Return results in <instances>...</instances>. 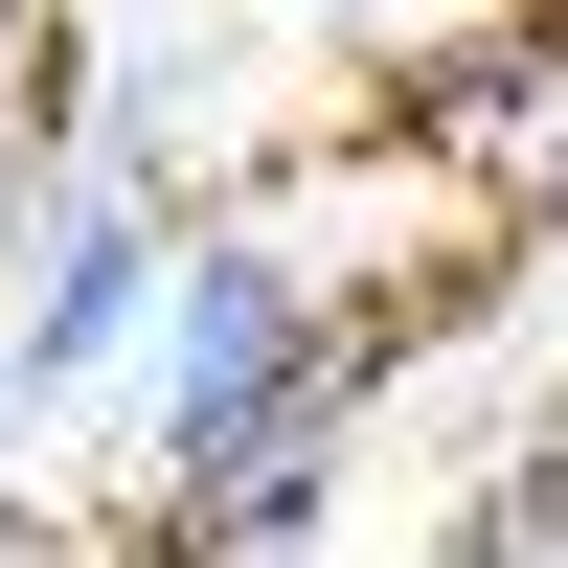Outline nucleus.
<instances>
[{
  "label": "nucleus",
  "instance_id": "5",
  "mask_svg": "<svg viewBox=\"0 0 568 568\" xmlns=\"http://www.w3.org/2000/svg\"><path fill=\"white\" fill-rule=\"evenodd\" d=\"M23 45H45V0H0V69H23Z\"/></svg>",
  "mask_w": 568,
  "mask_h": 568
},
{
  "label": "nucleus",
  "instance_id": "4",
  "mask_svg": "<svg viewBox=\"0 0 568 568\" xmlns=\"http://www.w3.org/2000/svg\"><path fill=\"white\" fill-rule=\"evenodd\" d=\"M23 205H45V114H23V69H0V251H23Z\"/></svg>",
  "mask_w": 568,
  "mask_h": 568
},
{
  "label": "nucleus",
  "instance_id": "3",
  "mask_svg": "<svg viewBox=\"0 0 568 568\" xmlns=\"http://www.w3.org/2000/svg\"><path fill=\"white\" fill-rule=\"evenodd\" d=\"M409 136H433L478 205H568V0H524V23H478V45H433Z\"/></svg>",
  "mask_w": 568,
  "mask_h": 568
},
{
  "label": "nucleus",
  "instance_id": "1",
  "mask_svg": "<svg viewBox=\"0 0 568 568\" xmlns=\"http://www.w3.org/2000/svg\"><path fill=\"white\" fill-rule=\"evenodd\" d=\"M114 364H136V500H205V478H251L296 433H364V342L273 227H182Z\"/></svg>",
  "mask_w": 568,
  "mask_h": 568
},
{
  "label": "nucleus",
  "instance_id": "2",
  "mask_svg": "<svg viewBox=\"0 0 568 568\" xmlns=\"http://www.w3.org/2000/svg\"><path fill=\"white\" fill-rule=\"evenodd\" d=\"M160 251H182V205L160 182H45L23 205V387L69 409V387H114V342H136V296H160Z\"/></svg>",
  "mask_w": 568,
  "mask_h": 568
}]
</instances>
